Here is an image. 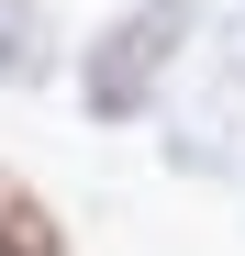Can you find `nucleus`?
I'll list each match as a JSON object with an SVG mask.
<instances>
[{
  "label": "nucleus",
  "mask_w": 245,
  "mask_h": 256,
  "mask_svg": "<svg viewBox=\"0 0 245 256\" xmlns=\"http://www.w3.org/2000/svg\"><path fill=\"white\" fill-rule=\"evenodd\" d=\"M45 78H56V12L0 0V90H45Z\"/></svg>",
  "instance_id": "nucleus-2"
},
{
  "label": "nucleus",
  "mask_w": 245,
  "mask_h": 256,
  "mask_svg": "<svg viewBox=\"0 0 245 256\" xmlns=\"http://www.w3.org/2000/svg\"><path fill=\"white\" fill-rule=\"evenodd\" d=\"M234 22H245V12H234Z\"/></svg>",
  "instance_id": "nucleus-4"
},
{
  "label": "nucleus",
  "mask_w": 245,
  "mask_h": 256,
  "mask_svg": "<svg viewBox=\"0 0 245 256\" xmlns=\"http://www.w3.org/2000/svg\"><path fill=\"white\" fill-rule=\"evenodd\" d=\"M0 256H67V212L22 167H0Z\"/></svg>",
  "instance_id": "nucleus-3"
},
{
  "label": "nucleus",
  "mask_w": 245,
  "mask_h": 256,
  "mask_svg": "<svg viewBox=\"0 0 245 256\" xmlns=\"http://www.w3.org/2000/svg\"><path fill=\"white\" fill-rule=\"evenodd\" d=\"M200 45V12L190 0H122V12L78 45V112L122 134V122H156V100L178 90V67Z\"/></svg>",
  "instance_id": "nucleus-1"
}]
</instances>
